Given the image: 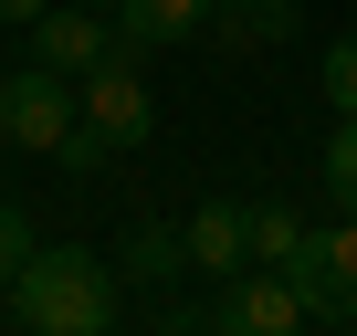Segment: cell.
I'll list each match as a JSON object with an SVG mask.
<instances>
[{
  "instance_id": "1",
  "label": "cell",
  "mask_w": 357,
  "mask_h": 336,
  "mask_svg": "<svg viewBox=\"0 0 357 336\" xmlns=\"http://www.w3.org/2000/svg\"><path fill=\"white\" fill-rule=\"evenodd\" d=\"M11 315H22V336H105L116 326V263H95L84 242H53L11 273Z\"/></svg>"
},
{
  "instance_id": "2",
  "label": "cell",
  "mask_w": 357,
  "mask_h": 336,
  "mask_svg": "<svg viewBox=\"0 0 357 336\" xmlns=\"http://www.w3.org/2000/svg\"><path fill=\"white\" fill-rule=\"evenodd\" d=\"M74 126L105 147V158H126V147H147V126H158V105H147V74H137V53H105L84 84H74Z\"/></svg>"
},
{
  "instance_id": "3",
  "label": "cell",
  "mask_w": 357,
  "mask_h": 336,
  "mask_svg": "<svg viewBox=\"0 0 357 336\" xmlns=\"http://www.w3.org/2000/svg\"><path fill=\"white\" fill-rule=\"evenodd\" d=\"M63 137H74V74H53V63L0 74V147H22V158H63Z\"/></svg>"
},
{
  "instance_id": "4",
  "label": "cell",
  "mask_w": 357,
  "mask_h": 336,
  "mask_svg": "<svg viewBox=\"0 0 357 336\" xmlns=\"http://www.w3.org/2000/svg\"><path fill=\"white\" fill-rule=\"evenodd\" d=\"M284 284H294V305H305V315L347 326V315H357V221L336 211V231H315V242L284 263Z\"/></svg>"
},
{
  "instance_id": "5",
  "label": "cell",
  "mask_w": 357,
  "mask_h": 336,
  "mask_svg": "<svg viewBox=\"0 0 357 336\" xmlns=\"http://www.w3.org/2000/svg\"><path fill=\"white\" fill-rule=\"evenodd\" d=\"M105 53H137V43L105 22V0H53V11L32 22V63H53V74H74V84H84Z\"/></svg>"
},
{
  "instance_id": "6",
  "label": "cell",
  "mask_w": 357,
  "mask_h": 336,
  "mask_svg": "<svg viewBox=\"0 0 357 336\" xmlns=\"http://www.w3.org/2000/svg\"><path fill=\"white\" fill-rule=\"evenodd\" d=\"M305 326H315V315H305V305H294V284H284V273H263V263H252V273H231V284H221V305H211V336H305Z\"/></svg>"
},
{
  "instance_id": "7",
  "label": "cell",
  "mask_w": 357,
  "mask_h": 336,
  "mask_svg": "<svg viewBox=\"0 0 357 336\" xmlns=\"http://www.w3.org/2000/svg\"><path fill=\"white\" fill-rule=\"evenodd\" d=\"M178 273H200V284H231V273H252L242 200H200L190 221H178Z\"/></svg>"
},
{
  "instance_id": "8",
  "label": "cell",
  "mask_w": 357,
  "mask_h": 336,
  "mask_svg": "<svg viewBox=\"0 0 357 336\" xmlns=\"http://www.w3.org/2000/svg\"><path fill=\"white\" fill-rule=\"evenodd\" d=\"M242 242H252V263H263V273H284V263L315 242V221H305L294 200H242Z\"/></svg>"
},
{
  "instance_id": "9",
  "label": "cell",
  "mask_w": 357,
  "mask_h": 336,
  "mask_svg": "<svg viewBox=\"0 0 357 336\" xmlns=\"http://www.w3.org/2000/svg\"><path fill=\"white\" fill-rule=\"evenodd\" d=\"M211 22V0H116V32L137 43V53H158V43H190Z\"/></svg>"
},
{
  "instance_id": "10",
  "label": "cell",
  "mask_w": 357,
  "mask_h": 336,
  "mask_svg": "<svg viewBox=\"0 0 357 336\" xmlns=\"http://www.w3.org/2000/svg\"><path fill=\"white\" fill-rule=\"evenodd\" d=\"M242 53H263V43H284L294 32V0H231V22H221Z\"/></svg>"
},
{
  "instance_id": "11",
  "label": "cell",
  "mask_w": 357,
  "mask_h": 336,
  "mask_svg": "<svg viewBox=\"0 0 357 336\" xmlns=\"http://www.w3.org/2000/svg\"><path fill=\"white\" fill-rule=\"evenodd\" d=\"M326 200L357 221V116H336V137H326Z\"/></svg>"
},
{
  "instance_id": "12",
  "label": "cell",
  "mask_w": 357,
  "mask_h": 336,
  "mask_svg": "<svg viewBox=\"0 0 357 336\" xmlns=\"http://www.w3.org/2000/svg\"><path fill=\"white\" fill-rule=\"evenodd\" d=\"M126 273L168 284V273H178V231H168V221H137V231H126Z\"/></svg>"
},
{
  "instance_id": "13",
  "label": "cell",
  "mask_w": 357,
  "mask_h": 336,
  "mask_svg": "<svg viewBox=\"0 0 357 336\" xmlns=\"http://www.w3.org/2000/svg\"><path fill=\"white\" fill-rule=\"evenodd\" d=\"M326 95H336V116H357V32L326 43Z\"/></svg>"
},
{
  "instance_id": "14",
  "label": "cell",
  "mask_w": 357,
  "mask_h": 336,
  "mask_svg": "<svg viewBox=\"0 0 357 336\" xmlns=\"http://www.w3.org/2000/svg\"><path fill=\"white\" fill-rule=\"evenodd\" d=\"M32 252H43V242H32V221H22L11 200H0V294H11V273H22Z\"/></svg>"
},
{
  "instance_id": "15",
  "label": "cell",
  "mask_w": 357,
  "mask_h": 336,
  "mask_svg": "<svg viewBox=\"0 0 357 336\" xmlns=\"http://www.w3.org/2000/svg\"><path fill=\"white\" fill-rule=\"evenodd\" d=\"M43 11H53V0H0V22H22V32H32Z\"/></svg>"
},
{
  "instance_id": "16",
  "label": "cell",
  "mask_w": 357,
  "mask_h": 336,
  "mask_svg": "<svg viewBox=\"0 0 357 336\" xmlns=\"http://www.w3.org/2000/svg\"><path fill=\"white\" fill-rule=\"evenodd\" d=\"M0 43H11V22H0Z\"/></svg>"
},
{
  "instance_id": "17",
  "label": "cell",
  "mask_w": 357,
  "mask_h": 336,
  "mask_svg": "<svg viewBox=\"0 0 357 336\" xmlns=\"http://www.w3.org/2000/svg\"><path fill=\"white\" fill-rule=\"evenodd\" d=\"M347 336H357V315H347Z\"/></svg>"
},
{
  "instance_id": "18",
  "label": "cell",
  "mask_w": 357,
  "mask_h": 336,
  "mask_svg": "<svg viewBox=\"0 0 357 336\" xmlns=\"http://www.w3.org/2000/svg\"><path fill=\"white\" fill-rule=\"evenodd\" d=\"M105 11H116V0H105Z\"/></svg>"
}]
</instances>
